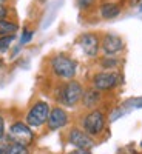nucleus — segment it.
Wrapping results in <instances>:
<instances>
[{"instance_id":"a211bd4d","label":"nucleus","mask_w":142,"mask_h":154,"mask_svg":"<svg viewBox=\"0 0 142 154\" xmlns=\"http://www.w3.org/2000/svg\"><path fill=\"white\" fill-rule=\"evenodd\" d=\"M33 37H34V31H31V29H23V32H22V35H20V38H19V45H20V46L28 45V43L33 40Z\"/></svg>"},{"instance_id":"dca6fc26","label":"nucleus","mask_w":142,"mask_h":154,"mask_svg":"<svg viewBox=\"0 0 142 154\" xmlns=\"http://www.w3.org/2000/svg\"><path fill=\"white\" fill-rule=\"evenodd\" d=\"M14 40H16V34L2 35V37H0V54H5L6 51L11 48V45H12Z\"/></svg>"},{"instance_id":"9d476101","label":"nucleus","mask_w":142,"mask_h":154,"mask_svg":"<svg viewBox=\"0 0 142 154\" xmlns=\"http://www.w3.org/2000/svg\"><path fill=\"white\" fill-rule=\"evenodd\" d=\"M68 142L77 149H91L94 146V140L88 133H85L82 128H71L68 131Z\"/></svg>"},{"instance_id":"b1692460","label":"nucleus","mask_w":142,"mask_h":154,"mask_svg":"<svg viewBox=\"0 0 142 154\" xmlns=\"http://www.w3.org/2000/svg\"><path fill=\"white\" fill-rule=\"evenodd\" d=\"M0 3H8V0H0Z\"/></svg>"},{"instance_id":"412c9836","label":"nucleus","mask_w":142,"mask_h":154,"mask_svg":"<svg viewBox=\"0 0 142 154\" xmlns=\"http://www.w3.org/2000/svg\"><path fill=\"white\" fill-rule=\"evenodd\" d=\"M73 154H91V151H90V149H74V151H71Z\"/></svg>"},{"instance_id":"9b49d317","label":"nucleus","mask_w":142,"mask_h":154,"mask_svg":"<svg viewBox=\"0 0 142 154\" xmlns=\"http://www.w3.org/2000/svg\"><path fill=\"white\" fill-rule=\"evenodd\" d=\"M122 12V5L119 2H102L97 5V14L104 20H111L121 16Z\"/></svg>"},{"instance_id":"6e6552de","label":"nucleus","mask_w":142,"mask_h":154,"mask_svg":"<svg viewBox=\"0 0 142 154\" xmlns=\"http://www.w3.org/2000/svg\"><path fill=\"white\" fill-rule=\"evenodd\" d=\"M125 49L124 38L114 32H105L100 35V51L102 56H119Z\"/></svg>"},{"instance_id":"7ed1b4c3","label":"nucleus","mask_w":142,"mask_h":154,"mask_svg":"<svg viewBox=\"0 0 142 154\" xmlns=\"http://www.w3.org/2000/svg\"><path fill=\"white\" fill-rule=\"evenodd\" d=\"M122 82V74L119 71H97L91 75L90 86L97 89L99 93L107 94L118 88Z\"/></svg>"},{"instance_id":"f8f14e48","label":"nucleus","mask_w":142,"mask_h":154,"mask_svg":"<svg viewBox=\"0 0 142 154\" xmlns=\"http://www.w3.org/2000/svg\"><path fill=\"white\" fill-rule=\"evenodd\" d=\"M102 93H99L97 89H94L93 86H88L84 89V96H82V100H80V105L85 108V109H94L97 108V105L102 102Z\"/></svg>"},{"instance_id":"aec40b11","label":"nucleus","mask_w":142,"mask_h":154,"mask_svg":"<svg viewBox=\"0 0 142 154\" xmlns=\"http://www.w3.org/2000/svg\"><path fill=\"white\" fill-rule=\"evenodd\" d=\"M5 137V119H3V116L0 114V142L3 140Z\"/></svg>"},{"instance_id":"423d86ee","label":"nucleus","mask_w":142,"mask_h":154,"mask_svg":"<svg viewBox=\"0 0 142 154\" xmlns=\"http://www.w3.org/2000/svg\"><path fill=\"white\" fill-rule=\"evenodd\" d=\"M49 111H51V106L46 100H36L30 106V109L27 111L25 122L31 128H40V126L46 125Z\"/></svg>"},{"instance_id":"ddd939ff","label":"nucleus","mask_w":142,"mask_h":154,"mask_svg":"<svg viewBox=\"0 0 142 154\" xmlns=\"http://www.w3.org/2000/svg\"><path fill=\"white\" fill-rule=\"evenodd\" d=\"M122 65V60L119 56H99L97 66L99 71H118Z\"/></svg>"},{"instance_id":"6ab92c4d","label":"nucleus","mask_w":142,"mask_h":154,"mask_svg":"<svg viewBox=\"0 0 142 154\" xmlns=\"http://www.w3.org/2000/svg\"><path fill=\"white\" fill-rule=\"evenodd\" d=\"M9 12H11V9H9L8 3H0V20H6L9 17Z\"/></svg>"},{"instance_id":"f3484780","label":"nucleus","mask_w":142,"mask_h":154,"mask_svg":"<svg viewBox=\"0 0 142 154\" xmlns=\"http://www.w3.org/2000/svg\"><path fill=\"white\" fill-rule=\"evenodd\" d=\"M76 3L80 11H90L97 6V0H76Z\"/></svg>"},{"instance_id":"393cba45","label":"nucleus","mask_w":142,"mask_h":154,"mask_svg":"<svg viewBox=\"0 0 142 154\" xmlns=\"http://www.w3.org/2000/svg\"><path fill=\"white\" fill-rule=\"evenodd\" d=\"M140 11H142V5H140Z\"/></svg>"},{"instance_id":"20e7f679","label":"nucleus","mask_w":142,"mask_h":154,"mask_svg":"<svg viewBox=\"0 0 142 154\" xmlns=\"http://www.w3.org/2000/svg\"><path fill=\"white\" fill-rule=\"evenodd\" d=\"M107 126V117H105V112L94 108V109H90L82 119V130L85 133H88L91 137H96L99 134L104 133Z\"/></svg>"},{"instance_id":"39448f33","label":"nucleus","mask_w":142,"mask_h":154,"mask_svg":"<svg viewBox=\"0 0 142 154\" xmlns=\"http://www.w3.org/2000/svg\"><path fill=\"white\" fill-rule=\"evenodd\" d=\"M33 142H34V133H33V128L28 126L27 122L17 120V122H12L9 125L8 143H19V145L30 146Z\"/></svg>"},{"instance_id":"4be33fe9","label":"nucleus","mask_w":142,"mask_h":154,"mask_svg":"<svg viewBox=\"0 0 142 154\" xmlns=\"http://www.w3.org/2000/svg\"><path fill=\"white\" fill-rule=\"evenodd\" d=\"M5 149H6V143L0 142V154H5Z\"/></svg>"},{"instance_id":"5701e85b","label":"nucleus","mask_w":142,"mask_h":154,"mask_svg":"<svg viewBox=\"0 0 142 154\" xmlns=\"http://www.w3.org/2000/svg\"><path fill=\"white\" fill-rule=\"evenodd\" d=\"M139 3H142V0H130V5L131 6H137Z\"/></svg>"},{"instance_id":"2eb2a0df","label":"nucleus","mask_w":142,"mask_h":154,"mask_svg":"<svg viewBox=\"0 0 142 154\" xmlns=\"http://www.w3.org/2000/svg\"><path fill=\"white\" fill-rule=\"evenodd\" d=\"M5 154H30L28 146L19 145V143H6Z\"/></svg>"},{"instance_id":"f03ea898","label":"nucleus","mask_w":142,"mask_h":154,"mask_svg":"<svg viewBox=\"0 0 142 154\" xmlns=\"http://www.w3.org/2000/svg\"><path fill=\"white\" fill-rule=\"evenodd\" d=\"M84 83L77 79L68 80V82H60L56 89V99L63 108H74L80 103L82 96H84Z\"/></svg>"},{"instance_id":"f257e3e1","label":"nucleus","mask_w":142,"mask_h":154,"mask_svg":"<svg viewBox=\"0 0 142 154\" xmlns=\"http://www.w3.org/2000/svg\"><path fill=\"white\" fill-rule=\"evenodd\" d=\"M48 66H49V72L53 77L59 82H68L76 79L77 75V62L67 53H56L49 57L48 60Z\"/></svg>"},{"instance_id":"4468645a","label":"nucleus","mask_w":142,"mask_h":154,"mask_svg":"<svg viewBox=\"0 0 142 154\" xmlns=\"http://www.w3.org/2000/svg\"><path fill=\"white\" fill-rule=\"evenodd\" d=\"M19 31V23L14 20H0V37L2 35H11V34H16Z\"/></svg>"},{"instance_id":"1a4fd4ad","label":"nucleus","mask_w":142,"mask_h":154,"mask_svg":"<svg viewBox=\"0 0 142 154\" xmlns=\"http://www.w3.org/2000/svg\"><path fill=\"white\" fill-rule=\"evenodd\" d=\"M70 122V116L67 112V109L63 106H53L49 111L48 120H46V126L49 131H57L65 128Z\"/></svg>"},{"instance_id":"0eeeda50","label":"nucleus","mask_w":142,"mask_h":154,"mask_svg":"<svg viewBox=\"0 0 142 154\" xmlns=\"http://www.w3.org/2000/svg\"><path fill=\"white\" fill-rule=\"evenodd\" d=\"M77 45L88 59H97L100 56V35L93 31H87L77 37Z\"/></svg>"}]
</instances>
